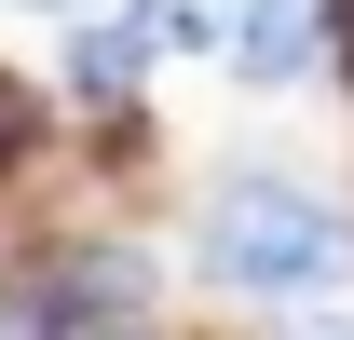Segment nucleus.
Here are the masks:
<instances>
[{
  "label": "nucleus",
  "instance_id": "7ed1b4c3",
  "mask_svg": "<svg viewBox=\"0 0 354 340\" xmlns=\"http://www.w3.org/2000/svg\"><path fill=\"white\" fill-rule=\"evenodd\" d=\"M150 68H164V28H150L136 0H109V14H68L55 95H68V109H136V95H150Z\"/></svg>",
  "mask_w": 354,
  "mask_h": 340
},
{
  "label": "nucleus",
  "instance_id": "20e7f679",
  "mask_svg": "<svg viewBox=\"0 0 354 340\" xmlns=\"http://www.w3.org/2000/svg\"><path fill=\"white\" fill-rule=\"evenodd\" d=\"M218 68L245 95H286L327 68V0H232V28H218Z\"/></svg>",
  "mask_w": 354,
  "mask_h": 340
},
{
  "label": "nucleus",
  "instance_id": "39448f33",
  "mask_svg": "<svg viewBox=\"0 0 354 340\" xmlns=\"http://www.w3.org/2000/svg\"><path fill=\"white\" fill-rule=\"evenodd\" d=\"M327 68L354 82V0H327Z\"/></svg>",
  "mask_w": 354,
  "mask_h": 340
},
{
  "label": "nucleus",
  "instance_id": "423d86ee",
  "mask_svg": "<svg viewBox=\"0 0 354 340\" xmlns=\"http://www.w3.org/2000/svg\"><path fill=\"white\" fill-rule=\"evenodd\" d=\"M14 14H95V0H14Z\"/></svg>",
  "mask_w": 354,
  "mask_h": 340
},
{
  "label": "nucleus",
  "instance_id": "f257e3e1",
  "mask_svg": "<svg viewBox=\"0 0 354 340\" xmlns=\"http://www.w3.org/2000/svg\"><path fill=\"white\" fill-rule=\"evenodd\" d=\"M191 258H205V286L218 299H259V313H313V299H341L354 272V218L286 164H232L191 218Z\"/></svg>",
  "mask_w": 354,
  "mask_h": 340
},
{
  "label": "nucleus",
  "instance_id": "f03ea898",
  "mask_svg": "<svg viewBox=\"0 0 354 340\" xmlns=\"http://www.w3.org/2000/svg\"><path fill=\"white\" fill-rule=\"evenodd\" d=\"M28 340H164L150 258L136 245H82L55 286H28Z\"/></svg>",
  "mask_w": 354,
  "mask_h": 340
}]
</instances>
